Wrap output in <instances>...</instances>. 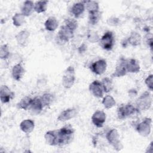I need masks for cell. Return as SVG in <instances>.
Wrapping results in <instances>:
<instances>
[{
    "label": "cell",
    "instance_id": "obj_34",
    "mask_svg": "<svg viewBox=\"0 0 153 153\" xmlns=\"http://www.w3.org/2000/svg\"><path fill=\"white\" fill-rule=\"evenodd\" d=\"M65 25L73 31H75L78 27L77 21L74 19H66L65 21Z\"/></svg>",
    "mask_w": 153,
    "mask_h": 153
},
{
    "label": "cell",
    "instance_id": "obj_14",
    "mask_svg": "<svg viewBox=\"0 0 153 153\" xmlns=\"http://www.w3.org/2000/svg\"><path fill=\"white\" fill-rule=\"evenodd\" d=\"M77 109L75 108H69L62 111L57 117V120L61 122H65L73 118L77 115Z\"/></svg>",
    "mask_w": 153,
    "mask_h": 153
},
{
    "label": "cell",
    "instance_id": "obj_37",
    "mask_svg": "<svg viewBox=\"0 0 153 153\" xmlns=\"http://www.w3.org/2000/svg\"><path fill=\"white\" fill-rule=\"evenodd\" d=\"M128 95L130 97H134L137 95V91L134 89L130 90H128Z\"/></svg>",
    "mask_w": 153,
    "mask_h": 153
},
{
    "label": "cell",
    "instance_id": "obj_3",
    "mask_svg": "<svg viewBox=\"0 0 153 153\" xmlns=\"http://www.w3.org/2000/svg\"><path fill=\"white\" fill-rule=\"evenodd\" d=\"M136 108L138 111L148 110L152 105V97L149 92L143 93L137 99Z\"/></svg>",
    "mask_w": 153,
    "mask_h": 153
},
{
    "label": "cell",
    "instance_id": "obj_35",
    "mask_svg": "<svg viewBox=\"0 0 153 153\" xmlns=\"http://www.w3.org/2000/svg\"><path fill=\"white\" fill-rule=\"evenodd\" d=\"M145 83L148 87V88L152 91L153 90V75L152 74L148 75L145 80Z\"/></svg>",
    "mask_w": 153,
    "mask_h": 153
},
{
    "label": "cell",
    "instance_id": "obj_33",
    "mask_svg": "<svg viewBox=\"0 0 153 153\" xmlns=\"http://www.w3.org/2000/svg\"><path fill=\"white\" fill-rule=\"evenodd\" d=\"M101 17V13L100 11L90 14L88 16L89 23L93 25H94L98 23Z\"/></svg>",
    "mask_w": 153,
    "mask_h": 153
},
{
    "label": "cell",
    "instance_id": "obj_9",
    "mask_svg": "<svg viewBox=\"0 0 153 153\" xmlns=\"http://www.w3.org/2000/svg\"><path fill=\"white\" fill-rule=\"evenodd\" d=\"M126 60L124 57H120L117 62L115 71L112 74V77L118 78L125 76L127 73L126 69Z\"/></svg>",
    "mask_w": 153,
    "mask_h": 153
},
{
    "label": "cell",
    "instance_id": "obj_28",
    "mask_svg": "<svg viewBox=\"0 0 153 153\" xmlns=\"http://www.w3.org/2000/svg\"><path fill=\"white\" fill-rule=\"evenodd\" d=\"M102 103L104 108L106 109L112 108L116 104V102L115 99L111 95H106L105 97H103Z\"/></svg>",
    "mask_w": 153,
    "mask_h": 153
},
{
    "label": "cell",
    "instance_id": "obj_26",
    "mask_svg": "<svg viewBox=\"0 0 153 153\" xmlns=\"http://www.w3.org/2000/svg\"><path fill=\"white\" fill-rule=\"evenodd\" d=\"M48 1H38L34 4V11L37 13H42L45 12L47 9Z\"/></svg>",
    "mask_w": 153,
    "mask_h": 153
},
{
    "label": "cell",
    "instance_id": "obj_6",
    "mask_svg": "<svg viewBox=\"0 0 153 153\" xmlns=\"http://www.w3.org/2000/svg\"><path fill=\"white\" fill-rule=\"evenodd\" d=\"M152 120L151 118H145L142 121L136 126V130L142 136L146 137L149 135L151 131Z\"/></svg>",
    "mask_w": 153,
    "mask_h": 153
},
{
    "label": "cell",
    "instance_id": "obj_21",
    "mask_svg": "<svg viewBox=\"0 0 153 153\" xmlns=\"http://www.w3.org/2000/svg\"><path fill=\"white\" fill-rule=\"evenodd\" d=\"M34 4L32 1H25L21 8V13L25 17L30 16L34 10Z\"/></svg>",
    "mask_w": 153,
    "mask_h": 153
},
{
    "label": "cell",
    "instance_id": "obj_16",
    "mask_svg": "<svg viewBox=\"0 0 153 153\" xmlns=\"http://www.w3.org/2000/svg\"><path fill=\"white\" fill-rule=\"evenodd\" d=\"M30 33L27 30L19 32L15 36L17 44L20 47H26L27 45Z\"/></svg>",
    "mask_w": 153,
    "mask_h": 153
},
{
    "label": "cell",
    "instance_id": "obj_11",
    "mask_svg": "<svg viewBox=\"0 0 153 153\" xmlns=\"http://www.w3.org/2000/svg\"><path fill=\"white\" fill-rule=\"evenodd\" d=\"M89 91L91 93L97 98H102L103 97V88L101 81L99 80L93 81L89 85Z\"/></svg>",
    "mask_w": 153,
    "mask_h": 153
},
{
    "label": "cell",
    "instance_id": "obj_25",
    "mask_svg": "<svg viewBox=\"0 0 153 153\" xmlns=\"http://www.w3.org/2000/svg\"><path fill=\"white\" fill-rule=\"evenodd\" d=\"M32 101V98L27 96H25L23 97L20 100V101L17 103L16 106L19 109L26 111L29 109Z\"/></svg>",
    "mask_w": 153,
    "mask_h": 153
},
{
    "label": "cell",
    "instance_id": "obj_24",
    "mask_svg": "<svg viewBox=\"0 0 153 153\" xmlns=\"http://www.w3.org/2000/svg\"><path fill=\"white\" fill-rule=\"evenodd\" d=\"M82 2L84 3L85 7L89 14L99 11V5L97 2L95 1H86Z\"/></svg>",
    "mask_w": 153,
    "mask_h": 153
},
{
    "label": "cell",
    "instance_id": "obj_15",
    "mask_svg": "<svg viewBox=\"0 0 153 153\" xmlns=\"http://www.w3.org/2000/svg\"><path fill=\"white\" fill-rule=\"evenodd\" d=\"M44 106L40 97H36L32 99L29 110L32 115H38L41 112Z\"/></svg>",
    "mask_w": 153,
    "mask_h": 153
},
{
    "label": "cell",
    "instance_id": "obj_31",
    "mask_svg": "<svg viewBox=\"0 0 153 153\" xmlns=\"http://www.w3.org/2000/svg\"><path fill=\"white\" fill-rule=\"evenodd\" d=\"M12 20L15 26H21L25 23V16L22 13H16L12 17Z\"/></svg>",
    "mask_w": 153,
    "mask_h": 153
},
{
    "label": "cell",
    "instance_id": "obj_38",
    "mask_svg": "<svg viewBox=\"0 0 153 153\" xmlns=\"http://www.w3.org/2000/svg\"><path fill=\"white\" fill-rule=\"evenodd\" d=\"M86 48H87V46L83 44H82L79 47V53H83L84 52L85 50H86Z\"/></svg>",
    "mask_w": 153,
    "mask_h": 153
},
{
    "label": "cell",
    "instance_id": "obj_27",
    "mask_svg": "<svg viewBox=\"0 0 153 153\" xmlns=\"http://www.w3.org/2000/svg\"><path fill=\"white\" fill-rule=\"evenodd\" d=\"M41 100L42 102V103L43 105L44 108L50 106L54 101V96L53 94L49 93H46L43 94L41 97H40Z\"/></svg>",
    "mask_w": 153,
    "mask_h": 153
},
{
    "label": "cell",
    "instance_id": "obj_39",
    "mask_svg": "<svg viewBox=\"0 0 153 153\" xmlns=\"http://www.w3.org/2000/svg\"><path fill=\"white\" fill-rule=\"evenodd\" d=\"M146 42H147L148 45L149 46L150 48L152 50V37H151L149 38H148L147 40H146Z\"/></svg>",
    "mask_w": 153,
    "mask_h": 153
},
{
    "label": "cell",
    "instance_id": "obj_5",
    "mask_svg": "<svg viewBox=\"0 0 153 153\" xmlns=\"http://www.w3.org/2000/svg\"><path fill=\"white\" fill-rule=\"evenodd\" d=\"M139 112L137 108L130 103L123 105L117 109V116L120 120H124L136 112Z\"/></svg>",
    "mask_w": 153,
    "mask_h": 153
},
{
    "label": "cell",
    "instance_id": "obj_20",
    "mask_svg": "<svg viewBox=\"0 0 153 153\" xmlns=\"http://www.w3.org/2000/svg\"><path fill=\"white\" fill-rule=\"evenodd\" d=\"M85 4L83 2L75 3L71 8V13L75 18H79L85 10Z\"/></svg>",
    "mask_w": 153,
    "mask_h": 153
},
{
    "label": "cell",
    "instance_id": "obj_10",
    "mask_svg": "<svg viewBox=\"0 0 153 153\" xmlns=\"http://www.w3.org/2000/svg\"><path fill=\"white\" fill-rule=\"evenodd\" d=\"M74 31L71 30L65 25L60 27L57 33L58 38L63 42H66L69 41L74 37Z\"/></svg>",
    "mask_w": 153,
    "mask_h": 153
},
{
    "label": "cell",
    "instance_id": "obj_1",
    "mask_svg": "<svg viewBox=\"0 0 153 153\" xmlns=\"http://www.w3.org/2000/svg\"><path fill=\"white\" fill-rule=\"evenodd\" d=\"M56 146H62L71 143L74 138L75 130L70 124L64 126L59 130H54Z\"/></svg>",
    "mask_w": 153,
    "mask_h": 153
},
{
    "label": "cell",
    "instance_id": "obj_7",
    "mask_svg": "<svg viewBox=\"0 0 153 153\" xmlns=\"http://www.w3.org/2000/svg\"><path fill=\"white\" fill-rule=\"evenodd\" d=\"M100 47L105 50L111 51L114 45V33L111 31L106 32L99 39Z\"/></svg>",
    "mask_w": 153,
    "mask_h": 153
},
{
    "label": "cell",
    "instance_id": "obj_17",
    "mask_svg": "<svg viewBox=\"0 0 153 153\" xmlns=\"http://www.w3.org/2000/svg\"><path fill=\"white\" fill-rule=\"evenodd\" d=\"M25 71L23 65L20 63H17L12 68V71H11L12 77L14 80L17 81H19L23 76L25 74Z\"/></svg>",
    "mask_w": 153,
    "mask_h": 153
},
{
    "label": "cell",
    "instance_id": "obj_32",
    "mask_svg": "<svg viewBox=\"0 0 153 153\" xmlns=\"http://www.w3.org/2000/svg\"><path fill=\"white\" fill-rule=\"evenodd\" d=\"M10 56L9 47L7 44H3L0 48V57L2 60L7 59Z\"/></svg>",
    "mask_w": 153,
    "mask_h": 153
},
{
    "label": "cell",
    "instance_id": "obj_19",
    "mask_svg": "<svg viewBox=\"0 0 153 153\" xmlns=\"http://www.w3.org/2000/svg\"><path fill=\"white\" fill-rule=\"evenodd\" d=\"M35 128V123L30 119L23 120L20 124V130L26 134L30 133Z\"/></svg>",
    "mask_w": 153,
    "mask_h": 153
},
{
    "label": "cell",
    "instance_id": "obj_29",
    "mask_svg": "<svg viewBox=\"0 0 153 153\" xmlns=\"http://www.w3.org/2000/svg\"><path fill=\"white\" fill-rule=\"evenodd\" d=\"M101 83L103 88V91L105 93H109L114 88L113 82L112 80L108 77L103 78L102 81Z\"/></svg>",
    "mask_w": 153,
    "mask_h": 153
},
{
    "label": "cell",
    "instance_id": "obj_30",
    "mask_svg": "<svg viewBox=\"0 0 153 153\" xmlns=\"http://www.w3.org/2000/svg\"><path fill=\"white\" fill-rule=\"evenodd\" d=\"M46 143L50 146H56V136L54 130H49L44 135Z\"/></svg>",
    "mask_w": 153,
    "mask_h": 153
},
{
    "label": "cell",
    "instance_id": "obj_36",
    "mask_svg": "<svg viewBox=\"0 0 153 153\" xmlns=\"http://www.w3.org/2000/svg\"><path fill=\"white\" fill-rule=\"evenodd\" d=\"M88 39L91 42H95L99 41V38L97 33L94 32H91L88 35Z\"/></svg>",
    "mask_w": 153,
    "mask_h": 153
},
{
    "label": "cell",
    "instance_id": "obj_18",
    "mask_svg": "<svg viewBox=\"0 0 153 153\" xmlns=\"http://www.w3.org/2000/svg\"><path fill=\"white\" fill-rule=\"evenodd\" d=\"M126 69L129 73H137L140 71V66L139 63L135 59L126 60Z\"/></svg>",
    "mask_w": 153,
    "mask_h": 153
},
{
    "label": "cell",
    "instance_id": "obj_13",
    "mask_svg": "<svg viewBox=\"0 0 153 153\" xmlns=\"http://www.w3.org/2000/svg\"><path fill=\"white\" fill-rule=\"evenodd\" d=\"M14 96V93L7 85H1L0 88V99L2 103H8L11 100L13 99Z\"/></svg>",
    "mask_w": 153,
    "mask_h": 153
},
{
    "label": "cell",
    "instance_id": "obj_12",
    "mask_svg": "<svg viewBox=\"0 0 153 153\" xmlns=\"http://www.w3.org/2000/svg\"><path fill=\"white\" fill-rule=\"evenodd\" d=\"M106 119V114L100 110L95 111L91 116V121L93 124L98 128L103 127Z\"/></svg>",
    "mask_w": 153,
    "mask_h": 153
},
{
    "label": "cell",
    "instance_id": "obj_22",
    "mask_svg": "<svg viewBox=\"0 0 153 153\" xmlns=\"http://www.w3.org/2000/svg\"><path fill=\"white\" fill-rule=\"evenodd\" d=\"M141 40L142 38L140 35L135 31H132L128 38L127 39L128 44L133 47L139 45L141 44Z\"/></svg>",
    "mask_w": 153,
    "mask_h": 153
},
{
    "label": "cell",
    "instance_id": "obj_2",
    "mask_svg": "<svg viewBox=\"0 0 153 153\" xmlns=\"http://www.w3.org/2000/svg\"><path fill=\"white\" fill-rule=\"evenodd\" d=\"M106 139L115 151H119L123 149V146L121 142L120 134L117 129L112 128L109 130L106 134Z\"/></svg>",
    "mask_w": 153,
    "mask_h": 153
},
{
    "label": "cell",
    "instance_id": "obj_4",
    "mask_svg": "<svg viewBox=\"0 0 153 153\" xmlns=\"http://www.w3.org/2000/svg\"><path fill=\"white\" fill-rule=\"evenodd\" d=\"M75 81V69L72 66H69L64 71L62 76V85L65 88H71Z\"/></svg>",
    "mask_w": 153,
    "mask_h": 153
},
{
    "label": "cell",
    "instance_id": "obj_23",
    "mask_svg": "<svg viewBox=\"0 0 153 153\" xmlns=\"http://www.w3.org/2000/svg\"><path fill=\"white\" fill-rule=\"evenodd\" d=\"M59 25L58 21L55 17L51 16L49 17L44 23V26L47 30L48 31H54L55 30Z\"/></svg>",
    "mask_w": 153,
    "mask_h": 153
},
{
    "label": "cell",
    "instance_id": "obj_8",
    "mask_svg": "<svg viewBox=\"0 0 153 153\" xmlns=\"http://www.w3.org/2000/svg\"><path fill=\"white\" fill-rule=\"evenodd\" d=\"M91 71L96 75H102L106 70L107 63L105 59H99L92 63L90 67Z\"/></svg>",
    "mask_w": 153,
    "mask_h": 153
},
{
    "label": "cell",
    "instance_id": "obj_40",
    "mask_svg": "<svg viewBox=\"0 0 153 153\" xmlns=\"http://www.w3.org/2000/svg\"><path fill=\"white\" fill-rule=\"evenodd\" d=\"M152 142H151L150 143V144L148 145V148H146V152H152Z\"/></svg>",
    "mask_w": 153,
    "mask_h": 153
}]
</instances>
